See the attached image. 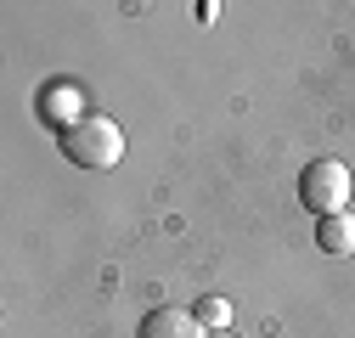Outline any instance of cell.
<instances>
[{"mask_svg": "<svg viewBox=\"0 0 355 338\" xmlns=\"http://www.w3.org/2000/svg\"><path fill=\"white\" fill-rule=\"evenodd\" d=\"M62 152H68V163H79V169H113V163L124 158V130H119L107 113H85L73 130L62 136Z\"/></svg>", "mask_w": 355, "mask_h": 338, "instance_id": "1", "label": "cell"}, {"mask_svg": "<svg viewBox=\"0 0 355 338\" xmlns=\"http://www.w3.org/2000/svg\"><path fill=\"white\" fill-rule=\"evenodd\" d=\"M299 197L304 208L316 220L327 215H349V197H355V175H349V163L338 158H316V163H304V175H299Z\"/></svg>", "mask_w": 355, "mask_h": 338, "instance_id": "2", "label": "cell"}, {"mask_svg": "<svg viewBox=\"0 0 355 338\" xmlns=\"http://www.w3.org/2000/svg\"><path fill=\"white\" fill-rule=\"evenodd\" d=\"M40 118H46L57 136H68L73 124L85 118V96H79V84H51V91L40 96Z\"/></svg>", "mask_w": 355, "mask_h": 338, "instance_id": "3", "label": "cell"}, {"mask_svg": "<svg viewBox=\"0 0 355 338\" xmlns=\"http://www.w3.org/2000/svg\"><path fill=\"white\" fill-rule=\"evenodd\" d=\"M141 338H209V327L192 316V310H175V305H158L147 321H141Z\"/></svg>", "mask_w": 355, "mask_h": 338, "instance_id": "4", "label": "cell"}, {"mask_svg": "<svg viewBox=\"0 0 355 338\" xmlns=\"http://www.w3.org/2000/svg\"><path fill=\"white\" fill-rule=\"evenodd\" d=\"M316 242L327 254H355V215H327L316 220Z\"/></svg>", "mask_w": 355, "mask_h": 338, "instance_id": "5", "label": "cell"}, {"mask_svg": "<svg viewBox=\"0 0 355 338\" xmlns=\"http://www.w3.org/2000/svg\"><path fill=\"white\" fill-rule=\"evenodd\" d=\"M192 316H198L209 332H226V327H232V305H226V299H214V293H209V299H198Z\"/></svg>", "mask_w": 355, "mask_h": 338, "instance_id": "6", "label": "cell"}, {"mask_svg": "<svg viewBox=\"0 0 355 338\" xmlns=\"http://www.w3.org/2000/svg\"><path fill=\"white\" fill-rule=\"evenodd\" d=\"M209 338H237V332H209Z\"/></svg>", "mask_w": 355, "mask_h": 338, "instance_id": "7", "label": "cell"}]
</instances>
